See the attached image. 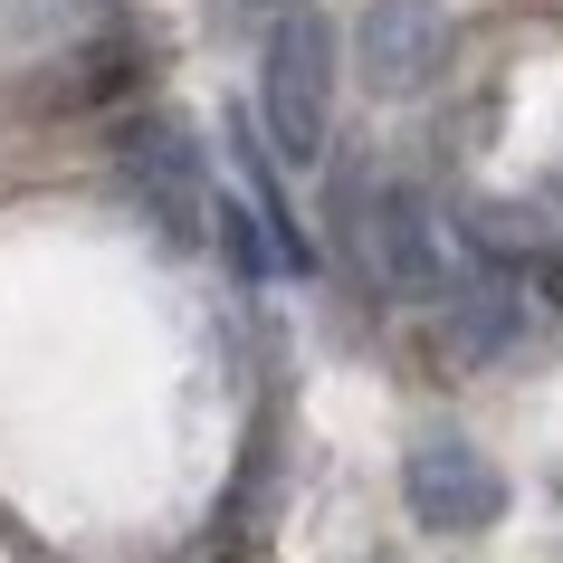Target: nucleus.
<instances>
[{
  "label": "nucleus",
  "mask_w": 563,
  "mask_h": 563,
  "mask_svg": "<svg viewBox=\"0 0 563 563\" xmlns=\"http://www.w3.org/2000/svg\"><path fill=\"white\" fill-rule=\"evenodd\" d=\"M124 181L153 201V220H163L173 239H201V220L220 210L210 181H201V144H191L173 115H134L124 124Z\"/></svg>",
  "instance_id": "5"
},
{
  "label": "nucleus",
  "mask_w": 563,
  "mask_h": 563,
  "mask_svg": "<svg viewBox=\"0 0 563 563\" xmlns=\"http://www.w3.org/2000/svg\"><path fill=\"white\" fill-rule=\"evenodd\" d=\"M277 10H297V0H277Z\"/></svg>",
  "instance_id": "8"
},
{
  "label": "nucleus",
  "mask_w": 563,
  "mask_h": 563,
  "mask_svg": "<svg viewBox=\"0 0 563 563\" xmlns=\"http://www.w3.org/2000/svg\"><path fill=\"white\" fill-rule=\"evenodd\" d=\"M258 115H267L277 163H316V153H325V124H334V30L316 20V10H287V20H277L267 67H258Z\"/></svg>",
  "instance_id": "2"
},
{
  "label": "nucleus",
  "mask_w": 563,
  "mask_h": 563,
  "mask_svg": "<svg viewBox=\"0 0 563 563\" xmlns=\"http://www.w3.org/2000/svg\"><path fill=\"white\" fill-rule=\"evenodd\" d=\"M459 239H468L477 258H497V267H544L554 258V230H544V210H526V201H468Z\"/></svg>",
  "instance_id": "7"
},
{
  "label": "nucleus",
  "mask_w": 563,
  "mask_h": 563,
  "mask_svg": "<svg viewBox=\"0 0 563 563\" xmlns=\"http://www.w3.org/2000/svg\"><path fill=\"white\" fill-rule=\"evenodd\" d=\"M344 249H354V267L383 297L420 306V297H449L459 287V230L420 191H401V181H373V173L344 181Z\"/></svg>",
  "instance_id": "1"
},
{
  "label": "nucleus",
  "mask_w": 563,
  "mask_h": 563,
  "mask_svg": "<svg viewBox=\"0 0 563 563\" xmlns=\"http://www.w3.org/2000/svg\"><path fill=\"white\" fill-rule=\"evenodd\" d=\"M449 67V10L440 0H363L354 20V77L373 96H420Z\"/></svg>",
  "instance_id": "4"
},
{
  "label": "nucleus",
  "mask_w": 563,
  "mask_h": 563,
  "mask_svg": "<svg viewBox=\"0 0 563 563\" xmlns=\"http://www.w3.org/2000/svg\"><path fill=\"white\" fill-rule=\"evenodd\" d=\"M401 497H411V526L430 534H487L506 516V468L459 430H420L401 459Z\"/></svg>",
  "instance_id": "3"
},
{
  "label": "nucleus",
  "mask_w": 563,
  "mask_h": 563,
  "mask_svg": "<svg viewBox=\"0 0 563 563\" xmlns=\"http://www.w3.org/2000/svg\"><path fill=\"white\" fill-rule=\"evenodd\" d=\"M526 325V306L506 297V277H468V287H449V354L459 363H497Z\"/></svg>",
  "instance_id": "6"
}]
</instances>
